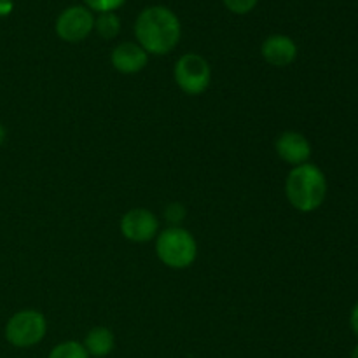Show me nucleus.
<instances>
[{
    "instance_id": "nucleus-15",
    "label": "nucleus",
    "mask_w": 358,
    "mask_h": 358,
    "mask_svg": "<svg viewBox=\"0 0 358 358\" xmlns=\"http://www.w3.org/2000/svg\"><path fill=\"white\" fill-rule=\"evenodd\" d=\"M86 6H90V9L96 10V13H114L115 9L122 6L126 0H84Z\"/></svg>"
},
{
    "instance_id": "nucleus-16",
    "label": "nucleus",
    "mask_w": 358,
    "mask_h": 358,
    "mask_svg": "<svg viewBox=\"0 0 358 358\" xmlns=\"http://www.w3.org/2000/svg\"><path fill=\"white\" fill-rule=\"evenodd\" d=\"M259 0H224V6L234 14H247L257 6Z\"/></svg>"
},
{
    "instance_id": "nucleus-11",
    "label": "nucleus",
    "mask_w": 358,
    "mask_h": 358,
    "mask_svg": "<svg viewBox=\"0 0 358 358\" xmlns=\"http://www.w3.org/2000/svg\"><path fill=\"white\" fill-rule=\"evenodd\" d=\"M115 346L114 334L110 329L107 327H94L91 329L84 339V348H86L87 355L94 358H103L110 355L112 350Z\"/></svg>"
},
{
    "instance_id": "nucleus-17",
    "label": "nucleus",
    "mask_w": 358,
    "mask_h": 358,
    "mask_svg": "<svg viewBox=\"0 0 358 358\" xmlns=\"http://www.w3.org/2000/svg\"><path fill=\"white\" fill-rule=\"evenodd\" d=\"M350 327H352L353 334L358 338V303L353 306L352 315H350Z\"/></svg>"
},
{
    "instance_id": "nucleus-19",
    "label": "nucleus",
    "mask_w": 358,
    "mask_h": 358,
    "mask_svg": "<svg viewBox=\"0 0 358 358\" xmlns=\"http://www.w3.org/2000/svg\"><path fill=\"white\" fill-rule=\"evenodd\" d=\"M3 142H6V128L0 124V145H2Z\"/></svg>"
},
{
    "instance_id": "nucleus-5",
    "label": "nucleus",
    "mask_w": 358,
    "mask_h": 358,
    "mask_svg": "<svg viewBox=\"0 0 358 358\" xmlns=\"http://www.w3.org/2000/svg\"><path fill=\"white\" fill-rule=\"evenodd\" d=\"M173 77L177 86L184 91L185 94H201L208 90L210 79H212V70H210L208 62L203 56L187 52L180 56L175 63Z\"/></svg>"
},
{
    "instance_id": "nucleus-18",
    "label": "nucleus",
    "mask_w": 358,
    "mask_h": 358,
    "mask_svg": "<svg viewBox=\"0 0 358 358\" xmlns=\"http://www.w3.org/2000/svg\"><path fill=\"white\" fill-rule=\"evenodd\" d=\"M13 10V0H0V16H7Z\"/></svg>"
},
{
    "instance_id": "nucleus-10",
    "label": "nucleus",
    "mask_w": 358,
    "mask_h": 358,
    "mask_svg": "<svg viewBox=\"0 0 358 358\" xmlns=\"http://www.w3.org/2000/svg\"><path fill=\"white\" fill-rule=\"evenodd\" d=\"M261 55L269 65L289 66L297 58V45L287 35H271L262 42Z\"/></svg>"
},
{
    "instance_id": "nucleus-8",
    "label": "nucleus",
    "mask_w": 358,
    "mask_h": 358,
    "mask_svg": "<svg viewBox=\"0 0 358 358\" xmlns=\"http://www.w3.org/2000/svg\"><path fill=\"white\" fill-rule=\"evenodd\" d=\"M275 147L276 154L285 163L292 164V166H299V164L308 163V159L311 157V143L308 142V138L303 133L283 131L276 138Z\"/></svg>"
},
{
    "instance_id": "nucleus-13",
    "label": "nucleus",
    "mask_w": 358,
    "mask_h": 358,
    "mask_svg": "<svg viewBox=\"0 0 358 358\" xmlns=\"http://www.w3.org/2000/svg\"><path fill=\"white\" fill-rule=\"evenodd\" d=\"M48 358H91L87 355L84 345L77 341H65L59 343L58 346L51 350Z\"/></svg>"
},
{
    "instance_id": "nucleus-3",
    "label": "nucleus",
    "mask_w": 358,
    "mask_h": 358,
    "mask_svg": "<svg viewBox=\"0 0 358 358\" xmlns=\"http://www.w3.org/2000/svg\"><path fill=\"white\" fill-rule=\"evenodd\" d=\"M156 254L164 266L171 269H185L196 261L198 245L194 236L184 227H166L157 234Z\"/></svg>"
},
{
    "instance_id": "nucleus-1",
    "label": "nucleus",
    "mask_w": 358,
    "mask_h": 358,
    "mask_svg": "<svg viewBox=\"0 0 358 358\" xmlns=\"http://www.w3.org/2000/svg\"><path fill=\"white\" fill-rule=\"evenodd\" d=\"M180 21L170 9L161 6L147 7L135 23V35L147 55H166L180 41Z\"/></svg>"
},
{
    "instance_id": "nucleus-12",
    "label": "nucleus",
    "mask_w": 358,
    "mask_h": 358,
    "mask_svg": "<svg viewBox=\"0 0 358 358\" xmlns=\"http://www.w3.org/2000/svg\"><path fill=\"white\" fill-rule=\"evenodd\" d=\"M94 28H96L100 37L110 41V38L117 37L119 31H121V21H119V17L114 13H101L94 20Z\"/></svg>"
},
{
    "instance_id": "nucleus-4",
    "label": "nucleus",
    "mask_w": 358,
    "mask_h": 358,
    "mask_svg": "<svg viewBox=\"0 0 358 358\" xmlns=\"http://www.w3.org/2000/svg\"><path fill=\"white\" fill-rule=\"evenodd\" d=\"M48 322L35 310H23L13 315L6 325V339L16 348H31L45 338Z\"/></svg>"
},
{
    "instance_id": "nucleus-6",
    "label": "nucleus",
    "mask_w": 358,
    "mask_h": 358,
    "mask_svg": "<svg viewBox=\"0 0 358 358\" xmlns=\"http://www.w3.org/2000/svg\"><path fill=\"white\" fill-rule=\"evenodd\" d=\"M93 14H91L90 9L80 6L69 7L56 20V34H58V37L65 42H72V44L84 41L93 31Z\"/></svg>"
},
{
    "instance_id": "nucleus-2",
    "label": "nucleus",
    "mask_w": 358,
    "mask_h": 358,
    "mask_svg": "<svg viewBox=\"0 0 358 358\" xmlns=\"http://www.w3.org/2000/svg\"><path fill=\"white\" fill-rule=\"evenodd\" d=\"M327 177L317 164H299L287 175L285 196L297 212L311 213L320 208L327 198Z\"/></svg>"
},
{
    "instance_id": "nucleus-7",
    "label": "nucleus",
    "mask_w": 358,
    "mask_h": 358,
    "mask_svg": "<svg viewBox=\"0 0 358 358\" xmlns=\"http://www.w3.org/2000/svg\"><path fill=\"white\" fill-rule=\"evenodd\" d=\"M159 220L145 208H133L121 219V233L133 243H147L157 236Z\"/></svg>"
},
{
    "instance_id": "nucleus-9",
    "label": "nucleus",
    "mask_w": 358,
    "mask_h": 358,
    "mask_svg": "<svg viewBox=\"0 0 358 358\" xmlns=\"http://www.w3.org/2000/svg\"><path fill=\"white\" fill-rule=\"evenodd\" d=\"M110 59L112 65L119 73L131 76V73H138L145 69L147 62H149V55L136 42H122L112 51Z\"/></svg>"
},
{
    "instance_id": "nucleus-20",
    "label": "nucleus",
    "mask_w": 358,
    "mask_h": 358,
    "mask_svg": "<svg viewBox=\"0 0 358 358\" xmlns=\"http://www.w3.org/2000/svg\"><path fill=\"white\" fill-rule=\"evenodd\" d=\"M352 358H358V345L355 346V348H353V352H352Z\"/></svg>"
},
{
    "instance_id": "nucleus-14",
    "label": "nucleus",
    "mask_w": 358,
    "mask_h": 358,
    "mask_svg": "<svg viewBox=\"0 0 358 358\" xmlns=\"http://www.w3.org/2000/svg\"><path fill=\"white\" fill-rule=\"evenodd\" d=\"M185 215H187V210L182 203H170L164 210V217H166L168 222L171 224V227H178L180 222H184Z\"/></svg>"
}]
</instances>
